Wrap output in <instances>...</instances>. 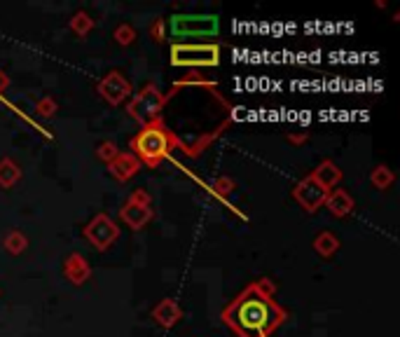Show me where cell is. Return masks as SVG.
Returning <instances> with one entry per match:
<instances>
[{"label":"cell","mask_w":400,"mask_h":337,"mask_svg":"<svg viewBox=\"0 0 400 337\" xmlns=\"http://www.w3.org/2000/svg\"><path fill=\"white\" fill-rule=\"evenodd\" d=\"M164 105V96L162 91L155 87V84H148L141 94L134 96V101L129 103V112L131 117H136L143 124H153L160 117V110Z\"/></svg>","instance_id":"obj_5"},{"label":"cell","mask_w":400,"mask_h":337,"mask_svg":"<svg viewBox=\"0 0 400 337\" xmlns=\"http://www.w3.org/2000/svg\"><path fill=\"white\" fill-rule=\"evenodd\" d=\"M84 234L89 237L91 241H94V246L98 248H108L110 244L117 239V234H120V230H117V225L110 220L108 216H96L94 220L87 225V230H84Z\"/></svg>","instance_id":"obj_7"},{"label":"cell","mask_w":400,"mask_h":337,"mask_svg":"<svg viewBox=\"0 0 400 337\" xmlns=\"http://www.w3.org/2000/svg\"><path fill=\"white\" fill-rule=\"evenodd\" d=\"M98 89H101V94L106 96L110 103H120L129 96V82L124 80L120 73H110Z\"/></svg>","instance_id":"obj_8"},{"label":"cell","mask_w":400,"mask_h":337,"mask_svg":"<svg viewBox=\"0 0 400 337\" xmlns=\"http://www.w3.org/2000/svg\"><path fill=\"white\" fill-rule=\"evenodd\" d=\"M169 29L176 40H185V38H213L218 36V17L211 15H176L169 19Z\"/></svg>","instance_id":"obj_3"},{"label":"cell","mask_w":400,"mask_h":337,"mask_svg":"<svg viewBox=\"0 0 400 337\" xmlns=\"http://www.w3.org/2000/svg\"><path fill=\"white\" fill-rule=\"evenodd\" d=\"M316 248H318L323 255H330L332 250L337 248V239H335L332 234H321L318 239H316Z\"/></svg>","instance_id":"obj_14"},{"label":"cell","mask_w":400,"mask_h":337,"mask_svg":"<svg viewBox=\"0 0 400 337\" xmlns=\"http://www.w3.org/2000/svg\"><path fill=\"white\" fill-rule=\"evenodd\" d=\"M328 207H330V211L335 216H344V214H349L351 207H353V202H351V197L344 193V190H335L332 195H328Z\"/></svg>","instance_id":"obj_10"},{"label":"cell","mask_w":400,"mask_h":337,"mask_svg":"<svg viewBox=\"0 0 400 337\" xmlns=\"http://www.w3.org/2000/svg\"><path fill=\"white\" fill-rule=\"evenodd\" d=\"M220 50L218 45H185L176 43L171 47L174 66H218Z\"/></svg>","instance_id":"obj_4"},{"label":"cell","mask_w":400,"mask_h":337,"mask_svg":"<svg viewBox=\"0 0 400 337\" xmlns=\"http://www.w3.org/2000/svg\"><path fill=\"white\" fill-rule=\"evenodd\" d=\"M150 216H153V211H150L146 204H134V202L127 204V207H124V211H122V218H124V220H127L134 230L143 227V225L150 220Z\"/></svg>","instance_id":"obj_9"},{"label":"cell","mask_w":400,"mask_h":337,"mask_svg":"<svg viewBox=\"0 0 400 337\" xmlns=\"http://www.w3.org/2000/svg\"><path fill=\"white\" fill-rule=\"evenodd\" d=\"M155 316L160 319L162 323H174V321H178V307L174 305V302H162V307H157L155 309Z\"/></svg>","instance_id":"obj_13"},{"label":"cell","mask_w":400,"mask_h":337,"mask_svg":"<svg viewBox=\"0 0 400 337\" xmlns=\"http://www.w3.org/2000/svg\"><path fill=\"white\" fill-rule=\"evenodd\" d=\"M171 141H174L171 134H169V131L160 124V120H157L153 124H146V129L134 138L131 148H134V153L139 155L146 164L157 167V164L169 155Z\"/></svg>","instance_id":"obj_2"},{"label":"cell","mask_w":400,"mask_h":337,"mask_svg":"<svg viewBox=\"0 0 400 337\" xmlns=\"http://www.w3.org/2000/svg\"><path fill=\"white\" fill-rule=\"evenodd\" d=\"M136 169H139V162H136L131 155H120V160L113 164V174L120 178H129Z\"/></svg>","instance_id":"obj_12"},{"label":"cell","mask_w":400,"mask_h":337,"mask_svg":"<svg viewBox=\"0 0 400 337\" xmlns=\"http://www.w3.org/2000/svg\"><path fill=\"white\" fill-rule=\"evenodd\" d=\"M339 176H342V174H339V169H337L332 162H323V164H321V167L316 169V174H314V178H316V181L323 185L325 190H330L332 185L339 181Z\"/></svg>","instance_id":"obj_11"},{"label":"cell","mask_w":400,"mask_h":337,"mask_svg":"<svg viewBox=\"0 0 400 337\" xmlns=\"http://www.w3.org/2000/svg\"><path fill=\"white\" fill-rule=\"evenodd\" d=\"M222 319L239 337H267L284 321V309L255 283L222 312Z\"/></svg>","instance_id":"obj_1"},{"label":"cell","mask_w":400,"mask_h":337,"mask_svg":"<svg viewBox=\"0 0 400 337\" xmlns=\"http://www.w3.org/2000/svg\"><path fill=\"white\" fill-rule=\"evenodd\" d=\"M5 87H8V77H5L3 73H0V91H3Z\"/></svg>","instance_id":"obj_15"},{"label":"cell","mask_w":400,"mask_h":337,"mask_svg":"<svg viewBox=\"0 0 400 337\" xmlns=\"http://www.w3.org/2000/svg\"><path fill=\"white\" fill-rule=\"evenodd\" d=\"M328 195H330V190H325L314 176L300 181V185L295 188V200L302 204L307 211H316L318 207H323Z\"/></svg>","instance_id":"obj_6"}]
</instances>
